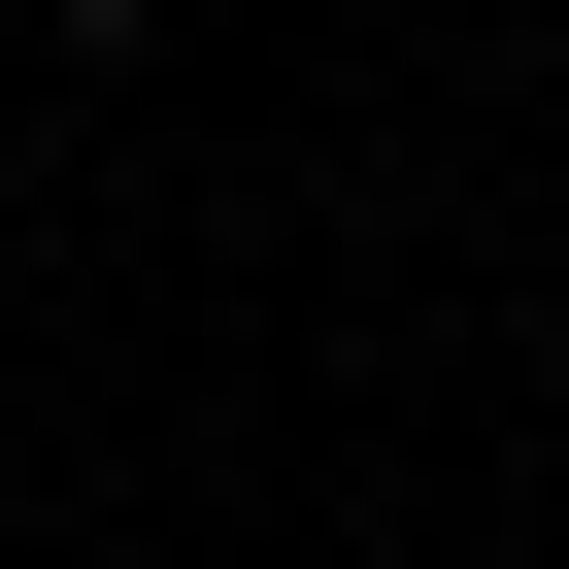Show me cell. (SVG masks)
Segmentation results:
<instances>
[{
	"label": "cell",
	"instance_id": "1",
	"mask_svg": "<svg viewBox=\"0 0 569 569\" xmlns=\"http://www.w3.org/2000/svg\"><path fill=\"white\" fill-rule=\"evenodd\" d=\"M0 34H68V68H134V34H168V0H0Z\"/></svg>",
	"mask_w": 569,
	"mask_h": 569
}]
</instances>
